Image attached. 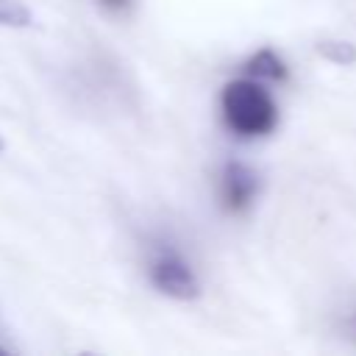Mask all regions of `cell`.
Wrapping results in <instances>:
<instances>
[{"instance_id": "cell-1", "label": "cell", "mask_w": 356, "mask_h": 356, "mask_svg": "<svg viewBox=\"0 0 356 356\" xmlns=\"http://www.w3.org/2000/svg\"><path fill=\"white\" fill-rule=\"evenodd\" d=\"M220 108L225 125L242 139L267 136L278 125V106L273 95L259 83V78H239L225 83Z\"/></svg>"}, {"instance_id": "cell-2", "label": "cell", "mask_w": 356, "mask_h": 356, "mask_svg": "<svg viewBox=\"0 0 356 356\" xmlns=\"http://www.w3.org/2000/svg\"><path fill=\"white\" fill-rule=\"evenodd\" d=\"M147 278L150 284L172 298V300H195L200 295V278L195 275L192 264L175 250L170 242H156L147 256Z\"/></svg>"}, {"instance_id": "cell-5", "label": "cell", "mask_w": 356, "mask_h": 356, "mask_svg": "<svg viewBox=\"0 0 356 356\" xmlns=\"http://www.w3.org/2000/svg\"><path fill=\"white\" fill-rule=\"evenodd\" d=\"M317 53H320L323 58H328L331 64H339V67L356 61V44L342 42V39H325V42H320V44H317Z\"/></svg>"}, {"instance_id": "cell-4", "label": "cell", "mask_w": 356, "mask_h": 356, "mask_svg": "<svg viewBox=\"0 0 356 356\" xmlns=\"http://www.w3.org/2000/svg\"><path fill=\"white\" fill-rule=\"evenodd\" d=\"M245 72L250 78H264V81H284L286 78V67L273 50H259L256 56H250L245 61Z\"/></svg>"}, {"instance_id": "cell-7", "label": "cell", "mask_w": 356, "mask_h": 356, "mask_svg": "<svg viewBox=\"0 0 356 356\" xmlns=\"http://www.w3.org/2000/svg\"><path fill=\"white\" fill-rule=\"evenodd\" d=\"M100 3L108 6V8H114V11H122V8H128L131 0H100Z\"/></svg>"}, {"instance_id": "cell-6", "label": "cell", "mask_w": 356, "mask_h": 356, "mask_svg": "<svg viewBox=\"0 0 356 356\" xmlns=\"http://www.w3.org/2000/svg\"><path fill=\"white\" fill-rule=\"evenodd\" d=\"M0 25L25 28L31 25V11L19 0H0Z\"/></svg>"}, {"instance_id": "cell-3", "label": "cell", "mask_w": 356, "mask_h": 356, "mask_svg": "<svg viewBox=\"0 0 356 356\" xmlns=\"http://www.w3.org/2000/svg\"><path fill=\"white\" fill-rule=\"evenodd\" d=\"M259 172L245 161H228L220 172V200L228 211L239 214L253 206L259 195Z\"/></svg>"}, {"instance_id": "cell-8", "label": "cell", "mask_w": 356, "mask_h": 356, "mask_svg": "<svg viewBox=\"0 0 356 356\" xmlns=\"http://www.w3.org/2000/svg\"><path fill=\"white\" fill-rule=\"evenodd\" d=\"M0 150H3V139H0Z\"/></svg>"}]
</instances>
